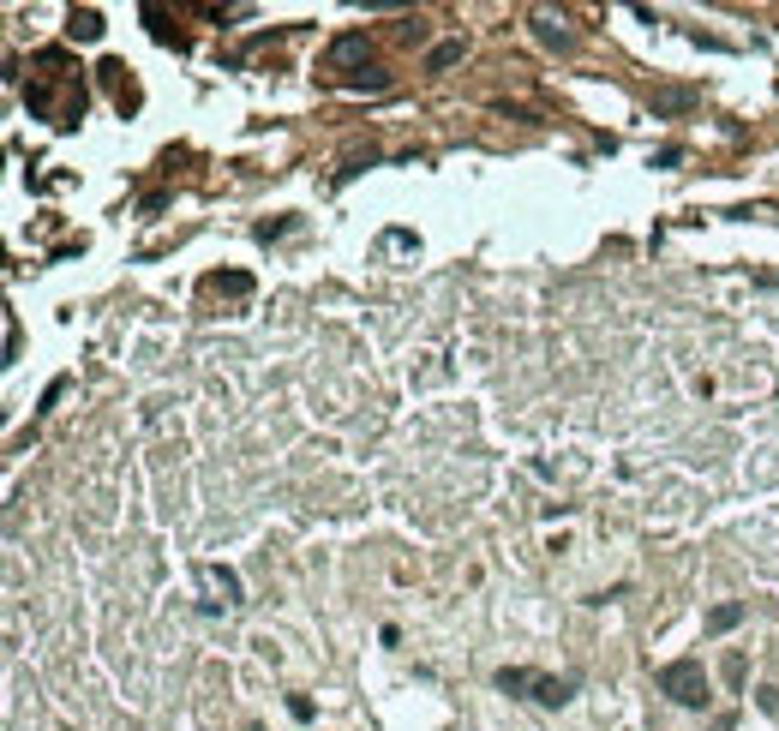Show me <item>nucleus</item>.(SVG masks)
<instances>
[{
    "label": "nucleus",
    "instance_id": "8",
    "mask_svg": "<svg viewBox=\"0 0 779 731\" xmlns=\"http://www.w3.org/2000/svg\"><path fill=\"white\" fill-rule=\"evenodd\" d=\"M462 60V36H450V42H438L432 54H426V72H450Z\"/></svg>",
    "mask_w": 779,
    "mask_h": 731
},
{
    "label": "nucleus",
    "instance_id": "5",
    "mask_svg": "<svg viewBox=\"0 0 779 731\" xmlns=\"http://www.w3.org/2000/svg\"><path fill=\"white\" fill-rule=\"evenodd\" d=\"M66 36H78V42H96V36H102V12H96V6H72V18H66Z\"/></svg>",
    "mask_w": 779,
    "mask_h": 731
},
{
    "label": "nucleus",
    "instance_id": "11",
    "mask_svg": "<svg viewBox=\"0 0 779 731\" xmlns=\"http://www.w3.org/2000/svg\"><path fill=\"white\" fill-rule=\"evenodd\" d=\"M210 288H228V294H246V288H252V276H240V270H234V276H210Z\"/></svg>",
    "mask_w": 779,
    "mask_h": 731
},
{
    "label": "nucleus",
    "instance_id": "3",
    "mask_svg": "<svg viewBox=\"0 0 779 731\" xmlns=\"http://www.w3.org/2000/svg\"><path fill=\"white\" fill-rule=\"evenodd\" d=\"M366 54H372V42H366V30H348V36H336V42H330V54H324V66H330V72H342V66H360Z\"/></svg>",
    "mask_w": 779,
    "mask_h": 731
},
{
    "label": "nucleus",
    "instance_id": "1",
    "mask_svg": "<svg viewBox=\"0 0 779 731\" xmlns=\"http://www.w3.org/2000/svg\"><path fill=\"white\" fill-rule=\"evenodd\" d=\"M576 672H564V678H546V672H528V666H504L498 672V690L504 696H534L540 708H564L570 696H576Z\"/></svg>",
    "mask_w": 779,
    "mask_h": 731
},
{
    "label": "nucleus",
    "instance_id": "12",
    "mask_svg": "<svg viewBox=\"0 0 779 731\" xmlns=\"http://www.w3.org/2000/svg\"><path fill=\"white\" fill-rule=\"evenodd\" d=\"M762 708H774V714H779V684H768V690H762Z\"/></svg>",
    "mask_w": 779,
    "mask_h": 731
},
{
    "label": "nucleus",
    "instance_id": "6",
    "mask_svg": "<svg viewBox=\"0 0 779 731\" xmlns=\"http://www.w3.org/2000/svg\"><path fill=\"white\" fill-rule=\"evenodd\" d=\"M534 36H540L546 48H570V42H576V36H570V30L552 18V12H534Z\"/></svg>",
    "mask_w": 779,
    "mask_h": 731
},
{
    "label": "nucleus",
    "instance_id": "10",
    "mask_svg": "<svg viewBox=\"0 0 779 731\" xmlns=\"http://www.w3.org/2000/svg\"><path fill=\"white\" fill-rule=\"evenodd\" d=\"M348 90H390V78H384V72H366V66H360V72L348 78Z\"/></svg>",
    "mask_w": 779,
    "mask_h": 731
},
{
    "label": "nucleus",
    "instance_id": "4",
    "mask_svg": "<svg viewBox=\"0 0 779 731\" xmlns=\"http://www.w3.org/2000/svg\"><path fill=\"white\" fill-rule=\"evenodd\" d=\"M198 582H204L210 594H222V606H240V576H234V570H216V564H204V570H198Z\"/></svg>",
    "mask_w": 779,
    "mask_h": 731
},
{
    "label": "nucleus",
    "instance_id": "7",
    "mask_svg": "<svg viewBox=\"0 0 779 731\" xmlns=\"http://www.w3.org/2000/svg\"><path fill=\"white\" fill-rule=\"evenodd\" d=\"M102 78L114 84V102H120V108H138V90L126 84V66H120V60H108V66H102Z\"/></svg>",
    "mask_w": 779,
    "mask_h": 731
},
{
    "label": "nucleus",
    "instance_id": "2",
    "mask_svg": "<svg viewBox=\"0 0 779 731\" xmlns=\"http://www.w3.org/2000/svg\"><path fill=\"white\" fill-rule=\"evenodd\" d=\"M660 696H672L678 708H708L714 690H708L702 660H672V666H660Z\"/></svg>",
    "mask_w": 779,
    "mask_h": 731
},
{
    "label": "nucleus",
    "instance_id": "9",
    "mask_svg": "<svg viewBox=\"0 0 779 731\" xmlns=\"http://www.w3.org/2000/svg\"><path fill=\"white\" fill-rule=\"evenodd\" d=\"M738 624H744V606H738V600H726V606L708 612V630H714V636H726V630H738Z\"/></svg>",
    "mask_w": 779,
    "mask_h": 731
}]
</instances>
